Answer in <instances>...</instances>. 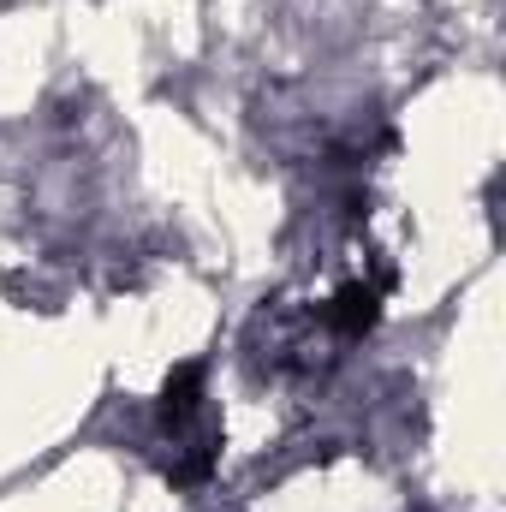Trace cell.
<instances>
[{
  "mask_svg": "<svg viewBox=\"0 0 506 512\" xmlns=\"http://www.w3.org/2000/svg\"><path fill=\"white\" fill-rule=\"evenodd\" d=\"M376 304H381V286H346L340 298H334V322H340V334H370L376 328Z\"/></svg>",
  "mask_w": 506,
  "mask_h": 512,
  "instance_id": "cell-1",
  "label": "cell"
},
{
  "mask_svg": "<svg viewBox=\"0 0 506 512\" xmlns=\"http://www.w3.org/2000/svg\"><path fill=\"white\" fill-rule=\"evenodd\" d=\"M197 387H203V370H197V364H179V370H173V382H167L161 411H167V417H185V411L197 405Z\"/></svg>",
  "mask_w": 506,
  "mask_h": 512,
  "instance_id": "cell-2",
  "label": "cell"
}]
</instances>
